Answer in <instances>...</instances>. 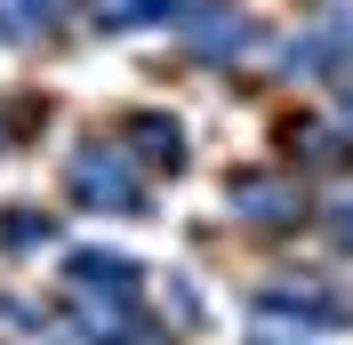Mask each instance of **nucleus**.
I'll list each match as a JSON object with an SVG mask.
<instances>
[{"mask_svg":"<svg viewBox=\"0 0 353 345\" xmlns=\"http://www.w3.org/2000/svg\"><path fill=\"white\" fill-rule=\"evenodd\" d=\"M217 0H97V32H137V24H193Z\"/></svg>","mask_w":353,"mask_h":345,"instance_id":"nucleus-5","label":"nucleus"},{"mask_svg":"<svg viewBox=\"0 0 353 345\" xmlns=\"http://www.w3.org/2000/svg\"><path fill=\"white\" fill-rule=\"evenodd\" d=\"M65 8L72 0H0V41H41L65 24Z\"/></svg>","mask_w":353,"mask_h":345,"instance_id":"nucleus-8","label":"nucleus"},{"mask_svg":"<svg viewBox=\"0 0 353 345\" xmlns=\"http://www.w3.org/2000/svg\"><path fill=\"white\" fill-rule=\"evenodd\" d=\"M0 152H8V121H0Z\"/></svg>","mask_w":353,"mask_h":345,"instance_id":"nucleus-13","label":"nucleus"},{"mask_svg":"<svg viewBox=\"0 0 353 345\" xmlns=\"http://www.w3.org/2000/svg\"><path fill=\"white\" fill-rule=\"evenodd\" d=\"M281 65H289V72H305V81H321V72H353V8H337L330 24L297 32Z\"/></svg>","mask_w":353,"mask_h":345,"instance_id":"nucleus-3","label":"nucleus"},{"mask_svg":"<svg viewBox=\"0 0 353 345\" xmlns=\"http://www.w3.org/2000/svg\"><path fill=\"white\" fill-rule=\"evenodd\" d=\"M121 137H129L153 169H176V161H185V129H176L169 112H129V121H121Z\"/></svg>","mask_w":353,"mask_h":345,"instance_id":"nucleus-7","label":"nucleus"},{"mask_svg":"<svg viewBox=\"0 0 353 345\" xmlns=\"http://www.w3.org/2000/svg\"><path fill=\"white\" fill-rule=\"evenodd\" d=\"M265 313H289V322H321V329H353V305H337V289H265Z\"/></svg>","mask_w":353,"mask_h":345,"instance_id":"nucleus-6","label":"nucleus"},{"mask_svg":"<svg viewBox=\"0 0 353 345\" xmlns=\"http://www.w3.org/2000/svg\"><path fill=\"white\" fill-rule=\"evenodd\" d=\"M225 209L249 217V225L289 233V225L305 217V185H297V169H241L233 185H225Z\"/></svg>","mask_w":353,"mask_h":345,"instance_id":"nucleus-2","label":"nucleus"},{"mask_svg":"<svg viewBox=\"0 0 353 345\" xmlns=\"http://www.w3.org/2000/svg\"><path fill=\"white\" fill-rule=\"evenodd\" d=\"M72 322H81L88 345H161V329L137 322L129 297H72Z\"/></svg>","mask_w":353,"mask_h":345,"instance_id":"nucleus-4","label":"nucleus"},{"mask_svg":"<svg viewBox=\"0 0 353 345\" xmlns=\"http://www.w3.org/2000/svg\"><path fill=\"white\" fill-rule=\"evenodd\" d=\"M337 129H353V81L337 88Z\"/></svg>","mask_w":353,"mask_h":345,"instance_id":"nucleus-12","label":"nucleus"},{"mask_svg":"<svg viewBox=\"0 0 353 345\" xmlns=\"http://www.w3.org/2000/svg\"><path fill=\"white\" fill-rule=\"evenodd\" d=\"M321 225H330V241H337V249H353V185H337V193H330Z\"/></svg>","mask_w":353,"mask_h":345,"instance_id":"nucleus-11","label":"nucleus"},{"mask_svg":"<svg viewBox=\"0 0 353 345\" xmlns=\"http://www.w3.org/2000/svg\"><path fill=\"white\" fill-rule=\"evenodd\" d=\"M72 201L81 209H105V217H137L145 209V185H137V161L121 145H81L72 152V169H65Z\"/></svg>","mask_w":353,"mask_h":345,"instance_id":"nucleus-1","label":"nucleus"},{"mask_svg":"<svg viewBox=\"0 0 353 345\" xmlns=\"http://www.w3.org/2000/svg\"><path fill=\"white\" fill-rule=\"evenodd\" d=\"M57 241V217L48 209H8L0 217V249H48Z\"/></svg>","mask_w":353,"mask_h":345,"instance_id":"nucleus-10","label":"nucleus"},{"mask_svg":"<svg viewBox=\"0 0 353 345\" xmlns=\"http://www.w3.org/2000/svg\"><path fill=\"white\" fill-rule=\"evenodd\" d=\"M193 32H201V57H209V65H225V57H241L249 48V17H193Z\"/></svg>","mask_w":353,"mask_h":345,"instance_id":"nucleus-9","label":"nucleus"}]
</instances>
